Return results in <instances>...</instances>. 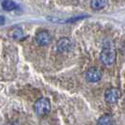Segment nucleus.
I'll return each instance as SVG.
<instances>
[{"label":"nucleus","mask_w":125,"mask_h":125,"mask_svg":"<svg viewBox=\"0 0 125 125\" xmlns=\"http://www.w3.org/2000/svg\"><path fill=\"white\" fill-rule=\"evenodd\" d=\"M107 2L104 0H93L90 2V6L95 10H99L106 6Z\"/></svg>","instance_id":"6e6552de"},{"label":"nucleus","mask_w":125,"mask_h":125,"mask_svg":"<svg viewBox=\"0 0 125 125\" xmlns=\"http://www.w3.org/2000/svg\"><path fill=\"white\" fill-rule=\"evenodd\" d=\"M35 41L39 45H47L51 42V35L45 30L41 31L36 35Z\"/></svg>","instance_id":"423d86ee"},{"label":"nucleus","mask_w":125,"mask_h":125,"mask_svg":"<svg viewBox=\"0 0 125 125\" xmlns=\"http://www.w3.org/2000/svg\"><path fill=\"white\" fill-rule=\"evenodd\" d=\"M102 76H103L102 72L98 68H95V67L88 69L86 73V79L91 83H96V82L100 81L102 79Z\"/></svg>","instance_id":"39448f33"},{"label":"nucleus","mask_w":125,"mask_h":125,"mask_svg":"<svg viewBox=\"0 0 125 125\" xmlns=\"http://www.w3.org/2000/svg\"><path fill=\"white\" fill-rule=\"evenodd\" d=\"M34 110L37 115L39 116H45L51 110V104L50 101L46 98H41L35 103L34 105Z\"/></svg>","instance_id":"f03ea898"},{"label":"nucleus","mask_w":125,"mask_h":125,"mask_svg":"<svg viewBox=\"0 0 125 125\" xmlns=\"http://www.w3.org/2000/svg\"><path fill=\"white\" fill-rule=\"evenodd\" d=\"M119 97H120V91L116 88H107L104 92V100L108 104H114L118 102Z\"/></svg>","instance_id":"20e7f679"},{"label":"nucleus","mask_w":125,"mask_h":125,"mask_svg":"<svg viewBox=\"0 0 125 125\" xmlns=\"http://www.w3.org/2000/svg\"><path fill=\"white\" fill-rule=\"evenodd\" d=\"M73 44L68 38L60 39L56 43V49L60 53H69L73 50Z\"/></svg>","instance_id":"7ed1b4c3"},{"label":"nucleus","mask_w":125,"mask_h":125,"mask_svg":"<svg viewBox=\"0 0 125 125\" xmlns=\"http://www.w3.org/2000/svg\"><path fill=\"white\" fill-rule=\"evenodd\" d=\"M100 59L104 66H111L116 60V53L112 46H104L100 55Z\"/></svg>","instance_id":"f257e3e1"},{"label":"nucleus","mask_w":125,"mask_h":125,"mask_svg":"<svg viewBox=\"0 0 125 125\" xmlns=\"http://www.w3.org/2000/svg\"><path fill=\"white\" fill-rule=\"evenodd\" d=\"M97 125H114V119L110 115H103L100 119H98Z\"/></svg>","instance_id":"0eeeda50"},{"label":"nucleus","mask_w":125,"mask_h":125,"mask_svg":"<svg viewBox=\"0 0 125 125\" xmlns=\"http://www.w3.org/2000/svg\"><path fill=\"white\" fill-rule=\"evenodd\" d=\"M2 8H3V10H6V11H10V10H15V9L17 8V5H16L15 2H13V1H9V0H7V1H3V2H2Z\"/></svg>","instance_id":"1a4fd4ad"}]
</instances>
